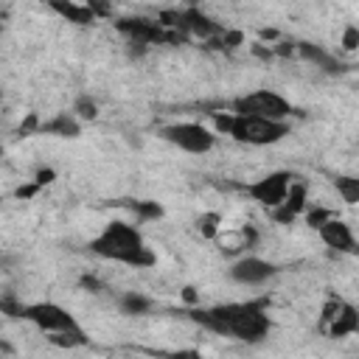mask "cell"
Segmentation results:
<instances>
[{
	"label": "cell",
	"mask_w": 359,
	"mask_h": 359,
	"mask_svg": "<svg viewBox=\"0 0 359 359\" xmlns=\"http://www.w3.org/2000/svg\"><path fill=\"white\" fill-rule=\"evenodd\" d=\"M196 325L219 334L233 337L241 342H261L272 323L266 314V300H247V303H222L210 309H194L188 314Z\"/></svg>",
	"instance_id": "1"
},
{
	"label": "cell",
	"mask_w": 359,
	"mask_h": 359,
	"mask_svg": "<svg viewBox=\"0 0 359 359\" xmlns=\"http://www.w3.org/2000/svg\"><path fill=\"white\" fill-rule=\"evenodd\" d=\"M90 252H95L98 258H107V261L135 266V269H151L157 261V255L146 247L140 230L129 222H109L90 241Z\"/></svg>",
	"instance_id": "2"
},
{
	"label": "cell",
	"mask_w": 359,
	"mask_h": 359,
	"mask_svg": "<svg viewBox=\"0 0 359 359\" xmlns=\"http://www.w3.org/2000/svg\"><path fill=\"white\" fill-rule=\"evenodd\" d=\"M227 135L238 143L247 146H272L278 140H283L289 135V123L286 121H272V118H255V115H236L230 121Z\"/></svg>",
	"instance_id": "3"
},
{
	"label": "cell",
	"mask_w": 359,
	"mask_h": 359,
	"mask_svg": "<svg viewBox=\"0 0 359 359\" xmlns=\"http://www.w3.org/2000/svg\"><path fill=\"white\" fill-rule=\"evenodd\" d=\"M230 112L236 115H255V118H272V121H286L292 115V104L275 93V90H255L247 95H238L230 101Z\"/></svg>",
	"instance_id": "4"
},
{
	"label": "cell",
	"mask_w": 359,
	"mask_h": 359,
	"mask_svg": "<svg viewBox=\"0 0 359 359\" xmlns=\"http://www.w3.org/2000/svg\"><path fill=\"white\" fill-rule=\"evenodd\" d=\"M160 137L168 140L171 146L188 151V154H205L216 146V132H210L205 123L196 121H182V123H168L160 129Z\"/></svg>",
	"instance_id": "5"
},
{
	"label": "cell",
	"mask_w": 359,
	"mask_h": 359,
	"mask_svg": "<svg viewBox=\"0 0 359 359\" xmlns=\"http://www.w3.org/2000/svg\"><path fill=\"white\" fill-rule=\"evenodd\" d=\"M115 28L129 39V42H143V45H163V42H182L185 34L163 28L157 20H146V17H121L115 22Z\"/></svg>",
	"instance_id": "6"
},
{
	"label": "cell",
	"mask_w": 359,
	"mask_h": 359,
	"mask_svg": "<svg viewBox=\"0 0 359 359\" xmlns=\"http://www.w3.org/2000/svg\"><path fill=\"white\" fill-rule=\"evenodd\" d=\"M22 320H28L31 325H36L45 334L79 328L76 317L67 309H62L59 303H48V300H42V303H25L22 306Z\"/></svg>",
	"instance_id": "7"
},
{
	"label": "cell",
	"mask_w": 359,
	"mask_h": 359,
	"mask_svg": "<svg viewBox=\"0 0 359 359\" xmlns=\"http://www.w3.org/2000/svg\"><path fill=\"white\" fill-rule=\"evenodd\" d=\"M292 180H294L292 171H272V174H266V177L250 182V185H247V194H250L258 205H264V208H275V205L283 202L286 188H289Z\"/></svg>",
	"instance_id": "8"
},
{
	"label": "cell",
	"mask_w": 359,
	"mask_h": 359,
	"mask_svg": "<svg viewBox=\"0 0 359 359\" xmlns=\"http://www.w3.org/2000/svg\"><path fill=\"white\" fill-rule=\"evenodd\" d=\"M275 272H278L275 264H269V261H264V258H258V255H244V258H238V261L230 266V278H233L236 283H241V286H261V283H266Z\"/></svg>",
	"instance_id": "9"
},
{
	"label": "cell",
	"mask_w": 359,
	"mask_h": 359,
	"mask_svg": "<svg viewBox=\"0 0 359 359\" xmlns=\"http://www.w3.org/2000/svg\"><path fill=\"white\" fill-rule=\"evenodd\" d=\"M317 233H320L323 244H325V247H331L334 252H356L353 230H351V224H345L342 219L331 216L328 222H323V224L317 227Z\"/></svg>",
	"instance_id": "10"
},
{
	"label": "cell",
	"mask_w": 359,
	"mask_h": 359,
	"mask_svg": "<svg viewBox=\"0 0 359 359\" xmlns=\"http://www.w3.org/2000/svg\"><path fill=\"white\" fill-rule=\"evenodd\" d=\"M180 31L182 34H191V36H199V39H210V36H216L222 31V25L213 22L196 6H191V8H182L180 11Z\"/></svg>",
	"instance_id": "11"
},
{
	"label": "cell",
	"mask_w": 359,
	"mask_h": 359,
	"mask_svg": "<svg viewBox=\"0 0 359 359\" xmlns=\"http://www.w3.org/2000/svg\"><path fill=\"white\" fill-rule=\"evenodd\" d=\"M213 241L219 244L222 252L236 255V252H241V250H250V247L258 241V233H255L252 224H244V227H238L236 233H224V236H222V230H219V233L213 236Z\"/></svg>",
	"instance_id": "12"
},
{
	"label": "cell",
	"mask_w": 359,
	"mask_h": 359,
	"mask_svg": "<svg viewBox=\"0 0 359 359\" xmlns=\"http://www.w3.org/2000/svg\"><path fill=\"white\" fill-rule=\"evenodd\" d=\"M48 8L73 25H93L95 22V14L84 3H76V0H48Z\"/></svg>",
	"instance_id": "13"
},
{
	"label": "cell",
	"mask_w": 359,
	"mask_h": 359,
	"mask_svg": "<svg viewBox=\"0 0 359 359\" xmlns=\"http://www.w3.org/2000/svg\"><path fill=\"white\" fill-rule=\"evenodd\" d=\"M39 132L42 135H53V137H79L81 123H79V118L73 112H59L50 121H42Z\"/></svg>",
	"instance_id": "14"
},
{
	"label": "cell",
	"mask_w": 359,
	"mask_h": 359,
	"mask_svg": "<svg viewBox=\"0 0 359 359\" xmlns=\"http://www.w3.org/2000/svg\"><path fill=\"white\" fill-rule=\"evenodd\" d=\"M328 337H348V334H356L359 331V311L353 303H342L339 314L323 328Z\"/></svg>",
	"instance_id": "15"
},
{
	"label": "cell",
	"mask_w": 359,
	"mask_h": 359,
	"mask_svg": "<svg viewBox=\"0 0 359 359\" xmlns=\"http://www.w3.org/2000/svg\"><path fill=\"white\" fill-rule=\"evenodd\" d=\"M294 48H297V53H300V56L311 59V62H314L317 67H323L325 73H339V70H342V65H339L334 56H328L325 50H320V48H317V45H311V42H297Z\"/></svg>",
	"instance_id": "16"
},
{
	"label": "cell",
	"mask_w": 359,
	"mask_h": 359,
	"mask_svg": "<svg viewBox=\"0 0 359 359\" xmlns=\"http://www.w3.org/2000/svg\"><path fill=\"white\" fill-rule=\"evenodd\" d=\"M118 309H121L123 314L143 317V314H149V311L154 309V300H151V297H146V294H140V292H126V294H121Z\"/></svg>",
	"instance_id": "17"
},
{
	"label": "cell",
	"mask_w": 359,
	"mask_h": 359,
	"mask_svg": "<svg viewBox=\"0 0 359 359\" xmlns=\"http://www.w3.org/2000/svg\"><path fill=\"white\" fill-rule=\"evenodd\" d=\"M306 196H309L306 185L292 180V182H289V188H286V196H283V202H280V205L297 216V213H303V210H306Z\"/></svg>",
	"instance_id": "18"
},
{
	"label": "cell",
	"mask_w": 359,
	"mask_h": 359,
	"mask_svg": "<svg viewBox=\"0 0 359 359\" xmlns=\"http://www.w3.org/2000/svg\"><path fill=\"white\" fill-rule=\"evenodd\" d=\"M334 185H337V194L342 196L345 205H356L359 202V180L356 177H337Z\"/></svg>",
	"instance_id": "19"
},
{
	"label": "cell",
	"mask_w": 359,
	"mask_h": 359,
	"mask_svg": "<svg viewBox=\"0 0 359 359\" xmlns=\"http://www.w3.org/2000/svg\"><path fill=\"white\" fill-rule=\"evenodd\" d=\"M50 342L59 345V348H79V345L87 342V337H84L81 328H73V331H53V334H50Z\"/></svg>",
	"instance_id": "20"
},
{
	"label": "cell",
	"mask_w": 359,
	"mask_h": 359,
	"mask_svg": "<svg viewBox=\"0 0 359 359\" xmlns=\"http://www.w3.org/2000/svg\"><path fill=\"white\" fill-rule=\"evenodd\" d=\"M73 115H76L79 121H95V118H98V104H95V98L79 95V98L73 101Z\"/></svg>",
	"instance_id": "21"
},
{
	"label": "cell",
	"mask_w": 359,
	"mask_h": 359,
	"mask_svg": "<svg viewBox=\"0 0 359 359\" xmlns=\"http://www.w3.org/2000/svg\"><path fill=\"white\" fill-rule=\"evenodd\" d=\"M196 230L205 236V238H213L219 230H222V216L219 213H202L196 219Z\"/></svg>",
	"instance_id": "22"
},
{
	"label": "cell",
	"mask_w": 359,
	"mask_h": 359,
	"mask_svg": "<svg viewBox=\"0 0 359 359\" xmlns=\"http://www.w3.org/2000/svg\"><path fill=\"white\" fill-rule=\"evenodd\" d=\"M331 216H337V213H334L331 208H323V205H314V208H309V210H306V224L317 230V227H320L323 222H328Z\"/></svg>",
	"instance_id": "23"
},
{
	"label": "cell",
	"mask_w": 359,
	"mask_h": 359,
	"mask_svg": "<svg viewBox=\"0 0 359 359\" xmlns=\"http://www.w3.org/2000/svg\"><path fill=\"white\" fill-rule=\"evenodd\" d=\"M135 213H137L143 222H149V219H160V216H163V208H160L157 202H135Z\"/></svg>",
	"instance_id": "24"
},
{
	"label": "cell",
	"mask_w": 359,
	"mask_h": 359,
	"mask_svg": "<svg viewBox=\"0 0 359 359\" xmlns=\"http://www.w3.org/2000/svg\"><path fill=\"white\" fill-rule=\"evenodd\" d=\"M22 306L17 297H0V311L8 314V317H22Z\"/></svg>",
	"instance_id": "25"
},
{
	"label": "cell",
	"mask_w": 359,
	"mask_h": 359,
	"mask_svg": "<svg viewBox=\"0 0 359 359\" xmlns=\"http://www.w3.org/2000/svg\"><path fill=\"white\" fill-rule=\"evenodd\" d=\"M84 6L95 14V20H98V17H109V14H112V3H109V0H84Z\"/></svg>",
	"instance_id": "26"
},
{
	"label": "cell",
	"mask_w": 359,
	"mask_h": 359,
	"mask_svg": "<svg viewBox=\"0 0 359 359\" xmlns=\"http://www.w3.org/2000/svg\"><path fill=\"white\" fill-rule=\"evenodd\" d=\"M342 48H345V50H356V48H359V28H356V25H348V28L342 31Z\"/></svg>",
	"instance_id": "27"
},
{
	"label": "cell",
	"mask_w": 359,
	"mask_h": 359,
	"mask_svg": "<svg viewBox=\"0 0 359 359\" xmlns=\"http://www.w3.org/2000/svg\"><path fill=\"white\" fill-rule=\"evenodd\" d=\"M39 188H42V185H36V182H31V185H20V188L14 191V196H17V199H31Z\"/></svg>",
	"instance_id": "28"
},
{
	"label": "cell",
	"mask_w": 359,
	"mask_h": 359,
	"mask_svg": "<svg viewBox=\"0 0 359 359\" xmlns=\"http://www.w3.org/2000/svg\"><path fill=\"white\" fill-rule=\"evenodd\" d=\"M28 132H39V121H36V115H28L25 123H20V135H28Z\"/></svg>",
	"instance_id": "29"
},
{
	"label": "cell",
	"mask_w": 359,
	"mask_h": 359,
	"mask_svg": "<svg viewBox=\"0 0 359 359\" xmlns=\"http://www.w3.org/2000/svg\"><path fill=\"white\" fill-rule=\"evenodd\" d=\"M53 177H56L53 168H39L36 177H34V182H36V185H48V182H53Z\"/></svg>",
	"instance_id": "30"
},
{
	"label": "cell",
	"mask_w": 359,
	"mask_h": 359,
	"mask_svg": "<svg viewBox=\"0 0 359 359\" xmlns=\"http://www.w3.org/2000/svg\"><path fill=\"white\" fill-rule=\"evenodd\" d=\"M81 286L90 289V292H98V289H101V283H98L93 275H84V278H81Z\"/></svg>",
	"instance_id": "31"
},
{
	"label": "cell",
	"mask_w": 359,
	"mask_h": 359,
	"mask_svg": "<svg viewBox=\"0 0 359 359\" xmlns=\"http://www.w3.org/2000/svg\"><path fill=\"white\" fill-rule=\"evenodd\" d=\"M185 300H188V303H194V300H196V294H194V289H191V286L185 289Z\"/></svg>",
	"instance_id": "32"
},
{
	"label": "cell",
	"mask_w": 359,
	"mask_h": 359,
	"mask_svg": "<svg viewBox=\"0 0 359 359\" xmlns=\"http://www.w3.org/2000/svg\"><path fill=\"white\" fill-rule=\"evenodd\" d=\"M0 160H3V146H0Z\"/></svg>",
	"instance_id": "33"
},
{
	"label": "cell",
	"mask_w": 359,
	"mask_h": 359,
	"mask_svg": "<svg viewBox=\"0 0 359 359\" xmlns=\"http://www.w3.org/2000/svg\"><path fill=\"white\" fill-rule=\"evenodd\" d=\"M0 31H3V22H0Z\"/></svg>",
	"instance_id": "34"
}]
</instances>
